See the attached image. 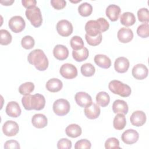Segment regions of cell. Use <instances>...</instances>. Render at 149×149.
<instances>
[{
    "instance_id": "6da1fadb",
    "label": "cell",
    "mask_w": 149,
    "mask_h": 149,
    "mask_svg": "<svg viewBox=\"0 0 149 149\" xmlns=\"http://www.w3.org/2000/svg\"><path fill=\"white\" fill-rule=\"evenodd\" d=\"M22 102L25 109L40 111L42 109L45 105V99L43 95L36 94L24 95L22 98Z\"/></svg>"
},
{
    "instance_id": "7a4b0ae2",
    "label": "cell",
    "mask_w": 149,
    "mask_h": 149,
    "mask_svg": "<svg viewBox=\"0 0 149 149\" xmlns=\"http://www.w3.org/2000/svg\"><path fill=\"white\" fill-rule=\"evenodd\" d=\"M28 62L40 71L45 70L48 66V60L42 49H36L31 51L27 56Z\"/></svg>"
},
{
    "instance_id": "3957f363",
    "label": "cell",
    "mask_w": 149,
    "mask_h": 149,
    "mask_svg": "<svg viewBox=\"0 0 149 149\" xmlns=\"http://www.w3.org/2000/svg\"><path fill=\"white\" fill-rule=\"evenodd\" d=\"M108 88L112 93L123 97H129L132 92L129 86L117 80L111 81L108 84Z\"/></svg>"
},
{
    "instance_id": "277c9868",
    "label": "cell",
    "mask_w": 149,
    "mask_h": 149,
    "mask_svg": "<svg viewBox=\"0 0 149 149\" xmlns=\"http://www.w3.org/2000/svg\"><path fill=\"white\" fill-rule=\"evenodd\" d=\"M26 16L35 27H40L42 22V17L40 8L36 6L30 7L25 12Z\"/></svg>"
},
{
    "instance_id": "5b68a950",
    "label": "cell",
    "mask_w": 149,
    "mask_h": 149,
    "mask_svg": "<svg viewBox=\"0 0 149 149\" xmlns=\"http://www.w3.org/2000/svg\"><path fill=\"white\" fill-rule=\"evenodd\" d=\"M53 111L58 116H64L69 113L70 105L68 100L63 98L56 100L53 104Z\"/></svg>"
},
{
    "instance_id": "8992f818",
    "label": "cell",
    "mask_w": 149,
    "mask_h": 149,
    "mask_svg": "<svg viewBox=\"0 0 149 149\" xmlns=\"http://www.w3.org/2000/svg\"><path fill=\"white\" fill-rule=\"evenodd\" d=\"M8 26L13 32L18 33L24 30L26 26V23L22 16H14L10 19Z\"/></svg>"
},
{
    "instance_id": "52a82bcc",
    "label": "cell",
    "mask_w": 149,
    "mask_h": 149,
    "mask_svg": "<svg viewBox=\"0 0 149 149\" xmlns=\"http://www.w3.org/2000/svg\"><path fill=\"white\" fill-rule=\"evenodd\" d=\"M72 23L65 19L59 20L56 24V30L58 34L62 37H68L73 32Z\"/></svg>"
},
{
    "instance_id": "ba28073f",
    "label": "cell",
    "mask_w": 149,
    "mask_h": 149,
    "mask_svg": "<svg viewBox=\"0 0 149 149\" xmlns=\"http://www.w3.org/2000/svg\"><path fill=\"white\" fill-rule=\"evenodd\" d=\"M59 72L62 76L66 79H72L77 76L76 67L69 63L62 65L60 68Z\"/></svg>"
},
{
    "instance_id": "9c48e42d",
    "label": "cell",
    "mask_w": 149,
    "mask_h": 149,
    "mask_svg": "<svg viewBox=\"0 0 149 149\" xmlns=\"http://www.w3.org/2000/svg\"><path fill=\"white\" fill-rule=\"evenodd\" d=\"M19 131L18 124L13 120L6 121L2 126V132L3 134L8 137L16 135Z\"/></svg>"
},
{
    "instance_id": "30bf717a",
    "label": "cell",
    "mask_w": 149,
    "mask_h": 149,
    "mask_svg": "<svg viewBox=\"0 0 149 149\" xmlns=\"http://www.w3.org/2000/svg\"><path fill=\"white\" fill-rule=\"evenodd\" d=\"M139 138V133L132 129L125 130L121 136V139L126 144H133L136 143Z\"/></svg>"
},
{
    "instance_id": "8fae6325",
    "label": "cell",
    "mask_w": 149,
    "mask_h": 149,
    "mask_svg": "<svg viewBox=\"0 0 149 149\" xmlns=\"http://www.w3.org/2000/svg\"><path fill=\"white\" fill-rule=\"evenodd\" d=\"M85 31L86 34L91 37H95L102 33L100 24L97 20H88L85 25Z\"/></svg>"
},
{
    "instance_id": "7c38bea8",
    "label": "cell",
    "mask_w": 149,
    "mask_h": 149,
    "mask_svg": "<svg viewBox=\"0 0 149 149\" xmlns=\"http://www.w3.org/2000/svg\"><path fill=\"white\" fill-rule=\"evenodd\" d=\"M148 70L146 65L142 63H139L134 66L132 70L133 76L137 80H143L148 76Z\"/></svg>"
},
{
    "instance_id": "4fadbf2b",
    "label": "cell",
    "mask_w": 149,
    "mask_h": 149,
    "mask_svg": "<svg viewBox=\"0 0 149 149\" xmlns=\"http://www.w3.org/2000/svg\"><path fill=\"white\" fill-rule=\"evenodd\" d=\"M74 99L77 104L83 108L86 107L93 102L91 97L88 94L83 91L77 92L75 94Z\"/></svg>"
},
{
    "instance_id": "5bb4252c",
    "label": "cell",
    "mask_w": 149,
    "mask_h": 149,
    "mask_svg": "<svg viewBox=\"0 0 149 149\" xmlns=\"http://www.w3.org/2000/svg\"><path fill=\"white\" fill-rule=\"evenodd\" d=\"M130 120L133 126H141L146 121V113L142 111H136L132 113Z\"/></svg>"
},
{
    "instance_id": "9a60e30c",
    "label": "cell",
    "mask_w": 149,
    "mask_h": 149,
    "mask_svg": "<svg viewBox=\"0 0 149 149\" xmlns=\"http://www.w3.org/2000/svg\"><path fill=\"white\" fill-rule=\"evenodd\" d=\"M84 112L87 118L90 119H95L98 118L101 112V109L97 104L92 102L90 105L85 107Z\"/></svg>"
},
{
    "instance_id": "2e32d148",
    "label": "cell",
    "mask_w": 149,
    "mask_h": 149,
    "mask_svg": "<svg viewBox=\"0 0 149 149\" xmlns=\"http://www.w3.org/2000/svg\"><path fill=\"white\" fill-rule=\"evenodd\" d=\"M117 37L120 42L122 43H127L133 39V33L130 29L122 27L118 31Z\"/></svg>"
},
{
    "instance_id": "e0dca14e",
    "label": "cell",
    "mask_w": 149,
    "mask_h": 149,
    "mask_svg": "<svg viewBox=\"0 0 149 149\" xmlns=\"http://www.w3.org/2000/svg\"><path fill=\"white\" fill-rule=\"evenodd\" d=\"M129 65V61L126 58L120 56L116 59L114 63V68L117 72L123 73L127 71Z\"/></svg>"
},
{
    "instance_id": "ac0fdd59",
    "label": "cell",
    "mask_w": 149,
    "mask_h": 149,
    "mask_svg": "<svg viewBox=\"0 0 149 149\" xmlns=\"http://www.w3.org/2000/svg\"><path fill=\"white\" fill-rule=\"evenodd\" d=\"M6 114L12 118H17L21 115L22 110L19 104L16 101H10L8 103L6 109Z\"/></svg>"
},
{
    "instance_id": "d6986e66",
    "label": "cell",
    "mask_w": 149,
    "mask_h": 149,
    "mask_svg": "<svg viewBox=\"0 0 149 149\" xmlns=\"http://www.w3.org/2000/svg\"><path fill=\"white\" fill-rule=\"evenodd\" d=\"M121 9L120 7L115 4H111L107 6L105 11L107 16L112 22L116 21L120 14Z\"/></svg>"
},
{
    "instance_id": "ffe728a7",
    "label": "cell",
    "mask_w": 149,
    "mask_h": 149,
    "mask_svg": "<svg viewBox=\"0 0 149 149\" xmlns=\"http://www.w3.org/2000/svg\"><path fill=\"white\" fill-rule=\"evenodd\" d=\"M53 55L56 59L63 61L68 57L69 50L65 45L58 44L54 48Z\"/></svg>"
},
{
    "instance_id": "44dd1931",
    "label": "cell",
    "mask_w": 149,
    "mask_h": 149,
    "mask_svg": "<svg viewBox=\"0 0 149 149\" xmlns=\"http://www.w3.org/2000/svg\"><path fill=\"white\" fill-rule=\"evenodd\" d=\"M112 110L115 113H122L126 115L128 112L127 104L123 100H116L112 104Z\"/></svg>"
},
{
    "instance_id": "7402d4cb",
    "label": "cell",
    "mask_w": 149,
    "mask_h": 149,
    "mask_svg": "<svg viewBox=\"0 0 149 149\" xmlns=\"http://www.w3.org/2000/svg\"><path fill=\"white\" fill-rule=\"evenodd\" d=\"M31 123L35 127L41 129L45 127L47 125L48 119L44 114L36 113L32 117Z\"/></svg>"
},
{
    "instance_id": "603a6c76",
    "label": "cell",
    "mask_w": 149,
    "mask_h": 149,
    "mask_svg": "<svg viewBox=\"0 0 149 149\" xmlns=\"http://www.w3.org/2000/svg\"><path fill=\"white\" fill-rule=\"evenodd\" d=\"M94 61L97 66L103 69H108L111 66L110 58L105 55L97 54L94 56Z\"/></svg>"
},
{
    "instance_id": "cb8c5ba5",
    "label": "cell",
    "mask_w": 149,
    "mask_h": 149,
    "mask_svg": "<svg viewBox=\"0 0 149 149\" xmlns=\"http://www.w3.org/2000/svg\"><path fill=\"white\" fill-rule=\"evenodd\" d=\"M45 87L49 91L56 93L59 91L62 88L63 83L61 80L57 78H52L47 82Z\"/></svg>"
},
{
    "instance_id": "d4e9b609",
    "label": "cell",
    "mask_w": 149,
    "mask_h": 149,
    "mask_svg": "<svg viewBox=\"0 0 149 149\" xmlns=\"http://www.w3.org/2000/svg\"><path fill=\"white\" fill-rule=\"evenodd\" d=\"M66 134L68 136L72 138H76L80 136L82 133L81 127L77 124H70L65 129Z\"/></svg>"
},
{
    "instance_id": "484cf974",
    "label": "cell",
    "mask_w": 149,
    "mask_h": 149,
    "mask_svg": "<svg viewBox=\"0 0 149 149\" xmlns=\"http://www.w3.org/2000/svg\"><path fill=\"white\" fill-rule=\"evenodd\" d=\"M120 21L122 25L125 26H130L136 22L134 15L130 12H126L122 13L120 17Z\"/></svg>"
},
{
    "instance_id": "4316f807",
    "label": "cell",
    "mask_w": 149,
    "mask_h": 149,
    "mask_svg": "<svg viewBox=\"0 0 149 149\" xmlns=\"http://www.w3.org/2000/svg\"><path fill=\"white\" fill-rule=\"evenodd\" d=\"M89 55L88 50L87 48L83 47L82 49L77 51L73 50L72 56L73 59L77 62H82L87 59Z\"/></svg>"
},
{
    "instance_id": "83f0119b",
    "label": "cell",
    "mask_w": 149,
    "mask_h": 149,
    "mask_svg": "<svg viewBox=\"0 0 149 149\" xmlns=\"http://www.w3.org/2000/svg\"><path fill=\"white\" fill-rule=\"evenodd\" d=\"M126 124V119L124 114L118 113L114 118L113 121V127L118 130H120L124 129Z\"/></svg>"
},
{
    "instance_id": "f1b7e54d",
    "label": "cell",
    "mask_w": 149,
    "mask_h": 149,
    "mask_svg": "<svg viewBox=\"0 0 149 149\" xmlns=\"http://www.w3.org/2000/svg\"><path fill=\"white\" fill-rule=\"evenodd\" d=\"M97 104L102 107H107L110 101V97L109 94L105 91L99 92L95 97Z\"/></svg>"
},
{
    "instance_id": "f546056e",
    "label": "cell",
    "mask_w": 149,
    "mask_h": 149,
    "mask_svg": "<svg viewBox=\"0 0 149 149\" xmlns=\"http://www.w3.org/2000/svg\"><path fill=\"white\" fill-rule=\"evenodd\" d=\"M78 12L81 16L87 17L91 14L93 7L88 2H83L79 6Z\"/></svg>"
},
{
    "instance_id": "4dcf8cb0",
    "label": "cell",
    "mask_w": 149,
    "mask_h": 149,
    "mask_svg": "<svg viewBox=\"0 0 149 149\" xmlns=\"http://www.w3.org/2000/svg\"><path fill=\"white\" fill-rule=\"evenodd\" d=\"M80 70L81 74L86 77H91L93 76L95 72V67L90 63H86L82 65Z\"/></svg>"
},
{
    "instance_id": "1f68e13d",
    "label": "cell",
    "mask_w": 149,
    "mask_h": 149,
    "mask_svg": "<svg viewBox=\"0 0 149 149\" xmlns=\"http://www.w3.org/2000/svg\"><path fill=\"white\" fill-rule=\"evenodd\" d=\"M34 89V84L32 82H26L22 84L19 87V91L22 95L30 94Z\"/></svg>"
},
{
    "instance_id": "d6a6232c",
    "label": "cell",
    "mask_w": 149,
    "mask_h": 149,
    "mask_svg": "<svg viewBox=\"0 0 149 149\" xmlns=\"http://www.w3.org/2000/svg\"><path fill=\"white\" fill-rule=\"evenodd\" d=\"M70 44L72 49L74 51L80 50L84 47V42L82 38L77 36H73L70 39Z\"/></svg>"
},
{
    "instance_id": "836d02e7",
    "label": "cell",
    "mask_w": 149,
    "mask_h": 149,
    "mask_svg": "<svg viewBox=\"0 0 149 149\" xmlns=\"http://www.w3.org/2000/svg\"><path fill=\"white\" fill-rule=\"evenodd\" d=\"M12 40L11 34L6 30L1 29L0 30V44L3 45L9 44Z\"/></svg>"
},
{
    "instance_id": "e575fe53",
    "label": "cell",
    "mask_w": 149,
    "mask_h": 149,
    "mask_svg": "<svg viewBox=\"0 0 149 149\" xmlns=\"http://www.w3.org/2000/svg\"><path fill=\"white\" fill-rule=\"evenodd\" d=\"M21 44L23 48L26 49H30L33 48L35 44L34 38L30 36H26L22 38Z\"/></svg>"
},
{
    "instance_id": "d590c367",
    "label": "cell",
    "mask_w": 149,
    "mask_h": 149,
    "mask_svg": "<svg viewBox=\"0 0 149 149\" xmlns=\"http://www.w3.org/2000/svg\"><path fill=\"white\" fill-rule=\"evenodd\" d=\"M137 17L140 22L144 23H148L149 12L146 8H142L137 11Z\"/></svg>"
},
{
    "instance_id": "8d00e7d4",
    "label": "cell",
    "mask_w": 149,
    "mask_h": 149,
    "mask_svg": "<svg viewBox=\"0 0 149 149\" xmlns=\"http://www.w3.org/2000/svg\"><path fill=\"white\" fill-rule=\"evenodd\" d=\"M138 36L141 38H147L149 36V25L148 23H143L138 26L137 29Z\"/></svg>"
},
{
    "instance_id": "74e56055",
    "label": "cell",
    "mask_w": 149,
    "mask_h": 149,
    "mask_svg": "<svg viewBox=\"0 0 149 149\" xmlns=\"http://www.w3.org/2000/svg\"><path fill=\"white\" fill-rule=\"evenodd\" d=\"M85 38L89 45L91 46H96L99 45L101 42L102 37L101 33L98 34L97 36L95 37H91L86 34Z\"/></svg>"
},
{
    "instance_id": "f35d334b",
    "label": "cell",
    "mask_w": 149,
    "mask_h": 149,
    "mask_svg": "<svg viewBox=\"0 0 149 149\" xmlns=\"http://www.w3.org/2000/svg\"><path fill=\"white\" fill-rule=\"evenodd\" d=\"M105 148L106 149L120 148L118 139L115 137L108 138L105 142Z\"/></svg>"
},
{
    "instance_id": "ab89813d",
    "label": "cell",
    "mask_w": 149,
    "mask_h": 149,
    "mask_svg": "<svg viewBox=\"0 0 149 149\" xmlns=\"http://www.w3.org/2000/svg\"><path fill=\"white\" fill-rule=\"evenodd\" d=\"M91 147L90 141L87 139H81L78 140L74 145V148L80 149V148H86L90 149Z\"/></svg>"
},
{
    "instance_id": "60d3db41",
    "label": "cell",
    "mask_w": 149,
    "mask_h": 149,
    "mask_svg": "<svg viewBox=\"0 0 149 149\" xmlns=\"http://www.w3.org/2000/svg\"><path fill=\"white\" fill-rule=\"evenodd\" d=\"M57 147L59 149H70L72 148V141L66 138L61 139L57 143Z\"/></svg>"
},
{
    "instance_id": "b9f144b4",
    "label": "cell",
    "mask_w": 149,
    "mask_h": 149,
    "mask_svg": "<svg viewBox=\"0 0 149 149\" xmlns=\"http://www.w3.org/2000/svg\"><path fill=\"white\" fill-rule=\"evenodd\" d=\"M50 2L53 8L57 10L64 8L66 4V2L65 0H51Z\"/></svg>"
},
{
    "instance_id": "7bdbcfd3",
    "label": "cell",
    "mask_w": 149,
    "mask_h": 149,
    "mask_svg": "<svg viewBox=\"0 0 149 149\" xmlns=\"http://www.w3.org/2000/svg\"><path fill=\"white\" fill-rule=\"evenodd\" d=\"M20 148V147L19 142L15 140H8L4 144V148L19 149Z\"/></svg>"
},
{
    "instance_id": "ee69618b",
    "label": "cell",
    "mask_w": 149,
    "mask_h": 149,
    "mask_svg": "<svg viewBox=\"0 0 149 149\" xmlns=\"http://www.w3.org/2000/svg\"><path fill=\"white\" fill-rule=\"evenodd\" d=\"M97 21L98 22L101 30V33H104L107 31L109 27V24L108 21L104 17H100L98 18Z\"/></svg>"
},
{
    "instance_id": "f6af8a7d",
    "label": "cell",
    "mask_w": 149,
    "mask_h": 149,
    "mask_svg": "<svg viewBox=\"0 0 149 149\" xmlns=\"http://www.w3.org/2000/svg\"><path fill=\"white\" fill-rule=\"evenodd\" d=\"M22 3L24 7L28 9L30 7L36 6L37 1L36 0H22Z\"/></svg>"
},
{
    "instance_id": "bcb514c9",
    "label": "cell",
    "mask_w": 149,
    "mask_h": 149,
    "mask_svg": "<svg viewBox=\"0 0 149 149\" xmlns=\"http://www.w3.org/2000/svg\"><path fill=\"white\" fill-rule=\"evenodd\" d=\"M14 2V1H1V3L3 4V5L8 6V5H11Z\"/></svg>"
}]
</instances>
